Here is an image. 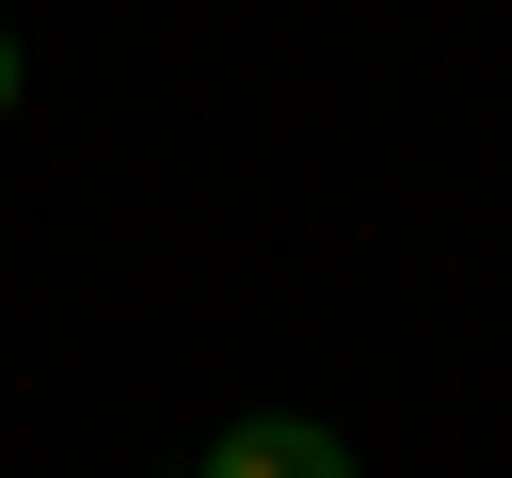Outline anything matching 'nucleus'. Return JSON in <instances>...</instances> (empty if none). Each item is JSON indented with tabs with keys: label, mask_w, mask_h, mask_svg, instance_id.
<instances>
[{
	"label": "nucleus",
	"mask_w": 512,
	"mask_h": 478,
	"mask_svg": "<svg viewBox=\"0 0 512 478\" xmlns=\"http://www.w3.org/2000/svg\"><path fill=\"white\" fill-rule=\"evenodd\" d=\"M188 478H359V444H342V427H308V410H239Z\"/></svg>",
	"instance_id": "nucleus-1"
},
{
	"label": "nucleus",
	"mask_w": 512,
	"mask_h": 478,
	"mask_svg": "<svg viewBox=\"0 0 512 478\" xmlns=\"http://www.w3.org/2000/svg\"><path fill=\"white\" fill-rule=\"evenodd\" d=\"M0 120H18V35H0Z\"/></svg>",
	"instance_id": "nucleus-2"
}]
</instances>
